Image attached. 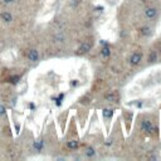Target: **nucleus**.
Instances as JSON below:
<instances>
[{"label":"nucleus","instance_id":"nucleus-1","mask_svg":"<svg viewBox=\"0 0 161 161\" xmlns=\"http://www.w3.org/2000/svg\"><path fill=\"white\" fill-rule=\"evenodd\" d=\"M140 129L142 132H145L147 136H155L156 134H157V127H155L151 125V122L147 121V120H144L141 121V125H140Z\"/></svg>","mask_w":161,"mask_h":161},{"label":"nucleus","instance_id":"nucleus-2","mask_svg":"<svg viewBox=\"0 0 161 161\" xmlns=\"http://www.w3.org/2000/svg\"><path fill=\"white\" fill-rule=\"evenodd\" d=\"M92 45H93V44H92L91 40L83 42V43L78 47V49H77V52H75V54H77V55H83V54L88 53V52L92 49Z\"/></svg>","mask_w":161,"mask_h":161},{"label":"nucleus","instance_id":"nucleus-3","mask_svg":"<svg viewBox=\"0 0 161 161\" xmlns=\"http://www.w3.org/2000/svg\"><path fill=\"white\" fill-rule=\"evenodd\" d=\"M105 99L108 102H118L120 101V93L118 91H111L105 94Z\"/></svg>","mask_w":161,"mask_h":161},{"label":"nucleus","instance_id":"nucleus-4","mask_svg":"<svg viewBox=\"0 0 161 161\" xmlns=\"http://www.w3.org/2000/svg\"><path fill=\"white\" fill-rule=\"evenodd\" d=\"M141 60H142V54L140 53V52H136V53H134L131 55L130 58V63L132 65H139L141 63Z\"/></svg>","mask_w":161,"mask_h":161},{"label":"nucleus","instance_id":"nucleus-5","mask_svg":"<svg viewBox=\"0 0 161 161\" xmlns=\"http://www.w3.org/2000/svg\"><path fill=\"white\" fill-rule=\"evenodd\" d=\"M28 59H29L30 62H37V60L39 59V53H38V50L35 48L29 49V52H28Z\"/></svg>","mask_w":161,"mask_h":161},{"label":"nucleus","instance_id":"nucleus-6","mask_svg":"<svg viewBox=\"0 0 161 161\" xmlns=\"http://www.w3.org/2000/svg\"><path fill=\"white\" fill-rule=\"evenodd\" d=\"M145 15L149 19H154L156 15H157V10H156V8H152V6L146 8L145 9Z\"/></svg>","mask_w":161,"mask_h":161},{"label":"nucleus","instance_id":"nucleus-7","mask_svg":"<svg viewBox=\"0 0 161 161\" xmlns=\"http://www.w3.org/2000/svg\"><path fill=\"white\" fill-rule=\"evenodd\" d=\"M0 18H1V20H4L5 23H12L14 19H13V15L9 12H3L0 13Z\"/></svg>","mask_w":161,"mask_h":161},{"label":"nucleus","instance_id":"nucleus-8","mask_svg":"<svg viewBox=\"0 0 161 161\" xmlns=\"http://www.w3.org/2000/svg\"><path fill=\"white\" fill-rule=\"evenodd\" d=\"M105 44V43H103ZM101 53H102V57L103 58H108V57L111 55V48L108 47L107 44H105V47L102 48V50H101Z\"/></svg>","mask_w":161,"mask_h":161},{"label":"nucleus","instance_id":"nucleus-9","mask_svg":"<svg viewBox=\"0 0 161 161\" xmlns=\"http://www.w3.org/2000/svg\"><path fill=\"white\" fill-rule=\"evenodd\" d=\"M67 147L69 150H77L78 149V141L77 140H69L67 142Z\"/></svg>","mask_w":161,"mask_h":161},{"label":"nucleus","instance_id":"nucleus-10","mask_svg":"<svg viewBox=\"0 0 161 161\" xmlns=\"http://www.w3.org/2000/svg\"><path fill=\"white\" fill-rule=\"evenodd\" d=\"M140 34L144 35V37H149V35L151 34L150 27H141V28H140Z\"/></svg>","mask_w":161,"mask_h":161},{"label":"nucleus","instance_id":"nucleus-11","mask_svg":"<svg viewBox=\"0 0 161 161\" xmlns=\"http://www.w3.org/2000/svg\"><path fill=\"white\" fill-rule=\"evenodd\" d=\"M157 60V52L156 50H151L150 52V55H149V62L150 63H155Z\"/></svg>","mask_w":161,"mask_h":161},{"label":"nucleus","instance_id":"nucleus-12","mask_svg":"<svg viewBox=\"0 0 161 161\" xmlns=\"http://www.w3.org/2000/svg\"><path fill=\"white\" fill-rule=\"evenodd\" d=\"M84 154H86V156H88V157H92V156L96 155V151H94L93 147L88 146V147H86V150H84Z\"/></svg>","mask_w":161,"mask_h":161},{"label":"nucleus","instance_id":"nucleus-13","mask_svg":"<svg viewBox=\"0 0 161 161\" xmlns=\"http://www.w3.org/2000/svg\"><path fill=\"white\" fill-rule=\"evenodd\" d=\"M19 79H20V75L17 74V75H12L10 78H9V82L13 83V84H17L19 82Z\"/></svg>","mask_w":161,"mask_h":161},{"label":"nucleus","instance_id":"nucleus-14","mask_svg":"<svg viewBox=\"0 0 161 161\" xmlns=\"http://www.w3.org/2000/svg\"><path fill=\"white\" fill-rule=\"evenodd\" d=\"M34 149L37 151H40L42 149H43V141H42V140L35 141V142H34Z\"/></svg>","mask_w":161,"mask_h":161},{"label":"nucleus","instance_id":"nucleus-15","mask_svg":"<svg viewBox=\"0 0 161 161\" xmlns=\"http://www.w3.org/2000/svg\"><path fill=\"white\" fill-rule=\"evenodd\" d=\"M113 116V111L112 110H108V108H107V110H103V117H105V118H111Z\"/></svg>","mask_w":161,"mask_h":161},{"label":"nucleus","instance_id":"nucleus-16","mask_svg":"<svg viewBox=\"0 0 161 161\" xmlns=\"http://www.w3.org/2000/svg\"><path fill=\"white\" fill-rule=\"evenodd\" d=\"M5 112H6L5 107H4L3 105H0V116H4V115H5Z\"/></svg>","mask_w":161,"mask_h":161},{"label":"nucleus","instance_id":"nucleus-17","mask_svg":"<svg viewBox=\"0 0 161 161\" xmlns=\"http://www.w3.org/2000/svg\"><path fill=\"white\" fill-rule=\"evenodd\" d=\"M3 3H5V4H12V3H14L15 0H1Z\"/></svg>","mask_w":161,"mask_h":161},{"label":"nucleus","instance_id":"nucleus-18","mask_svg":"<svg viewBox=\"0 0 161 161\" xmlns=\"http://www.w3.org/2000/svg\"><path fill=\"white\" fill-rule=\"evenodd\" d=\"M70 84H72V86H77L78 82H77V80H72V83H70Z\"/></svg>","mask_w":161,"mask_h":161}]
</instances>
